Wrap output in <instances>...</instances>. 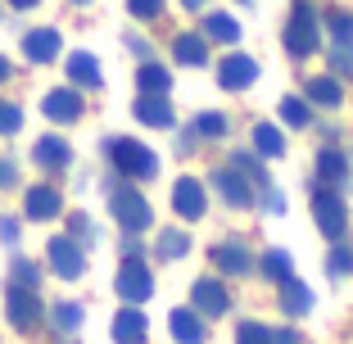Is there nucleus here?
Listing matches in <instances>:
<instances>
[{
	"label": "nucleus",
	"mask_w": 353,
	"mask_h": 344,
	"mask_svg": "<svg viewBox=\"0 0 353 344\" xmlns=\"http://www.w3.org/2000/svg\"><path fill=\"white\" fill-rule=\"evenodd\" d=\"M104 154H109L118 177L150 181L159 172V154L150 145H141V141H132V136H109V141H104Z\"/></svg>",
	"instance_id": "1"
},
{
	"label": "nucleus",
	"mask_w": 353,
	"mask_h": 344,
	"mask_svg": "<svg viewBox=\"0 0 353 344\" xmlns=\"http://www.w3.org/2000/svg\"><path fill=\"white\" fill-rule=\"evenodd\" d=\"M109 213L118 218V227H123L127 236H136V231H145L150 222H154L150 199L141 195L136 186H114V190H109Z\"/></svg>",
	"instance_id": "2"
},
{
	"label": "nucleus",
	"mask_w": 353,
	"mask_h": 344,
	"mask_svg": "<svg viewBox=\"0 0 353 344\" xmlns=\"http://www.w3.org/2000/svg\"><path fill=\"white\" fill-rule=\"evenodd\" d=\"M317 41H322V32H317V14H312V5H308V0H294L290 23H285V50H290L294 59H303V54L317 50Z\"/></svg>",
	"instance_id": "3"
},
{
	"label": "nucleus",
	"mask_w": 353,
	"mask_h": 344,
	"mask_svg": "<svg viewBox=\"0 0 353 344\" xmlns=\"http://www.w3.org/2000/svg\"><path fill=\"white\" fill-rule=\"evenodd\" d=\"M5 317H10L14 331H37L46 322V303L37 290H23V285H10L5 290Z\"/></svg>",
	"instance_id": "4"
},
{
	"label": "nucleus",
	"mask_w": 353,
	"mask_h": 344,
	"mask_svg": "<svg viewBox=\"0 0 353 344\" xmlns=\"http://www.w3.org/2000/svg\"><path fill=\"white\" fill-rule=\"evenodd\" d=\"M114 290L123 294V303H132V308H136V303H145L150 294H154V276H150V267H145L141 254H127V259H123Z\"/></svg>",
	"instance_id": "5"
},
{
	"label": "nucleus",
	"mask_w": 353,
	"mask_h": 344,
	"mask_svg": "<svg viewBox=\"0 0 353 344\" xmlns=\"http://www.w3.org/2000/svg\"><path fill=\"white\" fill-rule=\"evenodd\" d=\"M46 259H50L54 276H63V281H77V276L86 272V250L73 236H54L50 245H46Z\"/></svg>",
	"instance_id": "6"
},
{
	"label": "nucleus",
	"mask_w": 353,
	"mask_h": 344,
	"mask_svg": "<svg viewBox=\"0 0 353 344\" xmlns=\"http://www.w3.org/2000/svg\"><path fill=\"white\" fill-rule=\"evenodd\" d=\"M312 218H317V227H322V236H331V240H340L344 236V227H349V213H344V199L335 195V190H317L312 195Z\"/></svg>",
	"instance_id": "7"
},
{
	"label": "nucleus",
	"mask_w": 353,
	"mask_h": 344,
	"mask_svg": "<svg viewBox=\"0 0 353 344\" xmlns=\"http://www.w3.org/2000/svg\"><path fill=\"white\" fill-rule=\"evenodd\" d=\"M190 303H195V313H199V317H222V313L231 308L227 285L213 281V276H199V281L190 285Z\"/></svg>",
	"instance_id": "8"
},
{
	"label": "nucleus",
	"mask_w": 353,
	"mask_h": 344,
	"mask_svg": "<svg viewBox=\"0 0 353 344\" xmlns=\"http://www.w3.org/2000/svg\"><path fill=\"white\" fill-rule=\"evenodd\" d=\"M32 163L41 168V172H63V168L73 163V145H68L63 136H37V145H32Z\"/></svg>",
	"instance_id": "9"
},
{
	"label": "nucleus",
	"mask_w": 353,
	"mask_h": 344,
	"mask_svg": "<svg viewBox=\"0 0 353 344\" xmlns=\"http://www.w3.org/2000/svg\"><path fill=\"white\" fill-rule=\"evenodd\" d=\"M172 209L181 213L186 222H199V218H204L208 195H204V186H199V177H176V186H172Z\"/></svg>",
	"instance_id": "10"
},
{
	"label": "nucleus",
	"mask_w": 353,
	"mask_h": 344,
	"mask_svg": "<svg viewBox=\"0 0 353 344\" xmlns=\"http://www.w3.org/2000/svg\"><path fill=\"white\" fill-rule=\"evenodd\" d=\"M59 50H63V41H59V32H54V28L23 32V59H28V63H54Z\"/></svg>",
	"instance_id": "11"
},
{
	"label": "nucleus",
	"mask_w": 353,
	"mask_h": 344,
	"mask_svg": "<svg viewBox=\"0 0 353 344\" xmlns=\"http://www.w3.org/2000/svg\"><path fill=\"white\" fill-rule=\"evenodd\" d=\"M41 114L50 118V123H77V118H82V95H77L73 86H54V91H46Z\"/></svg>",
	"instance_id": "12"
},
{
	"label": "nucleus",
	"mask_w": 353,
	"mask_h": 344,
	"mask_svg": "<svg viewBox=\"0 0 353 344\" xmlns=\"http://www.w3.org/2000/svg\"><path fill=\"white\" fill-rule=\"evenodd\" d=\"M23 213H28L32 222H50L63 213V195L54 186H32L28 195H23Z\"/></svg>",
	"instance_id": "13"
},
{
	"label": "nucleus",
	"mask_w": 353,
	"mask_h": 344,
	"mask_svg": "<svg viewBox=\"0 0 353 344\" xmlns=\"http://www.w3.org/2000/svg\"><path fill=\"white\" fill-rule=\"evenodd\" d=\"M254 77H259V63L250 59V54H227L218 68V82L227 86V91H245V86H254Z\"/></svg>",
	"instance_id": "14"
},
{
	"label": "nucleus",
	"mask_w": 353,
	"mask_h": 344,
	"mask_svg": "<svg viewBox=\"0 0 353 344\" xmlns=\"http://www.w3.org/2000/svg\"><path fill=\"white\" fill-rule=\"evenodd\" d=\"M145 335H150V326H145V313L141 308H118V317H114V344H145Z\"/></svg>",
	"instance_id": "15"
},
{
	"label": "nucleus",
	"mask_w": 353,
	"mask_h": 344,
	"mask_svg": "<svg viewBox=\"0 0 353 344\" xmlns=\"http://www.w3.org/2000/svg\"><path fill=\"white\" fill-rule=\"evenodd\" d=\"M213 186L222 190V199H227L231 209H245V204H254V190H250V181L240 177L236 168H218V172H213Z\"/></svg>",
	"instance_id": "16"
},
{
	"label": "nucleus",
	"mask_w": 353,
	"mask_h": 344,
	"mask_svg": "<svg viewBox=\"0 0 353 344\" xmlns=\"http://www.w3.org/2000/svg\"><path fill=\"white\" fill-rule=\"evenodd\" d=\"M68 77H73V86H86V91H95V86L104 82L100 59H95L91 50H73V54H68Z\"/></svg>",
	"instance_id": "17"
},
{
	"label": "nucleus",
	"mask_w": 353,
	"mask_h": 344,
	"mask_svg": "<svg viewBox=\"0 0 353 344\" xmlns=\"http://www.w3.org/2000/svg\"><path fill=\"white\" fill-rule=\"evenodd\" d=\"M168 326H172V340H176V344H204V335H208L195 308H172Z\"/></svg>",
	"instance_id": "18"
},
{
	"label": "nucleus",
	"mask_w": 353,
	"mask_h": 344,
	"mask_svg": "<svg viewBox=\"0 0 353 344\" xmlns=\"http://www.w3.org/2000/svg\"><path fill=\"white\" fill-rule=\"evenodd\" d=\"M132 114H136V123H145V127H172V105L163 95H141Z\"/></svg>",
	"instance_id": "19"
},
{
	"label": "nucleus",
	"mask_w": 353,
	"mask_h": 344,
	"mask_svg": "<svg viewBox=\"0 0 353 344\" xmlns=\"http://www.w3.org/2000/svg\"><path fill=\"white\" fill-rule=\"evenodd\" d=\"M172 54H176V63H186V68H199V63L208 59V41L199 37V32H181L172 41Z\"/></svg>",
	"instance_id": "20"
},
{
	"label": "nucleus",
	"mask_w": 353,
	"mask_h": 344,
	"mask_svg": "<svg viewBox=\"0 0 353 344\" xmlns=\"http://www.w3.org/2000/svg\"><path fill=\"white\" fill-rule=\"evenodd\" d=\"M281 308H285L290 317H303L312 308V290L303 281H294V276H290V281H281Z\"/></svg>",
	"instance_id": "21"
},
{
	"label": "nucleus",
	"mask_w": 353,
	"mask_h": 344,
	"mask_svg": "<svg viewBox=\"0 0 353 344\" xmlns=\"http://www.w3.org/2000/svg\"><path fill=\"white\" fill-rule=\"evenodd\" d=\"M82 322H86V308H82V303H73V299H63V303H54V308H50V326L59 335H73Z\"/></svg>",
	"instance_id": "22"
},
{
	"label": "nucleus",
	"mask_w": 353,
	"mask_h": 344,
	"mask_svg": "<svg viewBox=\"0 0 353 344\" xmlns=\"http://www.w3.org/2000/svg\"><path fill=\"white\" fill-rule=\"evenodd\" d=\"M136 86H141V95H168L172 77H168L163 63H141L136 68Z\"/></svg>",
	"instance_id": "23"
},
{
	"label": "nucleus",
	"mask_w": 353,
	"mask_h": 344,
	"mask_svg": "<svg viewBox=\"0 0 353 344\" xmlns=\"http://www.w3.org/2000/svg\"><path fill=\"white\" fill-rule=\"evenodd\" d=\"M349 177V159L340 154V150H322L317 154V181H326V186H335V181Z\"/></svg>",
	"instance_id": "24"
},
{
	"label": "nucleus",
	"mask_w": 353,
	"mask_h": 344,
	"mask_svg": "<svg viewBox=\"0 0 353 344\" xmlns=\"http://www.w3.org/2000/svg\"><path fill=\"white\" fill-rule=\"evenodd\" d=\"M213 263H218V267L222 272H236V276H240V272H250V250H245V245H231V240H227V245H218V250H213Z\"/></svg>",
	"instance_id": "25"
},
{
	"label": "nucleus",
	"mask_w": 353,
	"mask_h": 344,
	"mask_svg": "<svg viewBox=\"0 0 353 344\" xmlns=\"http://www.w3.org/2000/svg\"><path fill=\"white\" fill-rule=\"evenodd\" d=\"M10 285H23V290H37V285H41V267H37V263L32 259H14L10 263Z\"/></svg>",
	"instance_id": "26"
},
{
	"label": "nucleus",
	"mask_w": 353,
	"mask_h": 344,
	"mask_svg": "<svg viewBox=\"0 0 353 344\" xmlns=\"http://www.w3.org/2000/svg\"><path fill=\"white\" fill-rule=\"evenodd\" d=\"M254 145H259V154H268V159H281V154H285V141H281V132L272 123H259V127H254Z\"/></svg>",
	"instance_id": "27"
},
{
	"label": "nucleus",
	"mask_w": 353,
	"mask_h": 344,
	"mask_svg": "<svg viewBox=\"0 0 353 344\" xmlns=\"http://www.w3.org/2000/svg\"><path fill=\"white\" fill-rule=\"evenodd\" d=\"M204 32L213 37V41H236V37H240V23L231 19V14H208V19H204Z\"/></svg>",
	"instance_id": "28"
},
{
	"label": "nucleus",
	"mask_w": 353,
	"mask_h": 344,
	"mask_svg": "<svg viewBox=\"0 0 353 344\" xmlns=\"http://www.w3.org/2000/svg\"><path fill=\"white\" fill-rule=\"evenodd\" d=\"M308 100H317V105H340L344 91H340L335 77H312V82H308Z\"/></svg>",
	"instance_id": "29"
},
{
	"label": "nucleus",
	"mask_w": 353,
	"mask_h": 344,
	"mask_svg": "<svg viewBox=\"0 0 353 344\" xmlns=\"http://www.w3.org/2000/svg\"><path fill=\"white\" fill-rule=\"evenodd\" d=\"M263 272H268V276H272V281H290V276H294V267H290V254H285V250H268V259H263Z\"/></svg>",
	"instance_id": "30"
},
{
	"label": "nucleus",
	"mask_w": 353,
	"mask_h": 344,
	"mask_svg": "<svg viewBox=\"0 0 353 344\" xmlns=\"http://www.w3.org/2000/svg\"><path fill=\"white\" fill-rule=\"evenodd\" d=\"M326 28H331V37H335L340 45H353V14L331 10V14H326Z\"/></svg>",
	"instance_id": "31"
},
{
	"label": "nucleus",
	"mask_w": 353,
	"mask_h": 344,
	"mask_svg": "<svg viewBox=\"0 0 353 344\" xmlns=\"http://www.w3.org/2000/svg\"><path fill=\"white\" fill-rule=\"evenodd\" d=\"M23 132V109L14 100H0V136H19Z\"/></svg>",
	"instance_id": "32"
},
{
	"label": "nucleus",
	"mask_w": 353,
	"mask_h": 344,
	"mask_svg": "<svg viewBox=\"0 0 353 344\" xmlns=\"http://www.w3.org/2000/svg\"><path fill=\"white\" fill-rule=\"evenodd\" d=\"M281 118L290 127H308V105H303L299 95H285V100H281Z\"/></svg>",
	"instance_id": "33"
},
{
	"label": "nucleus",
	"mask_w": 353,
	"mask_h": 344,
	"mask_svg": "<svg viewBox=\"0 0 353 344\" xmlns=\"http://www.w3.org/2000/svg\"><path fill=\"white\" fill-rule=\"evenodd\" d=\"M236 344H272V331L263 322H240L236 326Z\"/></svg>",
	"instance_id": "34"
},
{
	"label": "nucleus",
	"mask_w": 353,
	"mask_h": 344,
	"mask_svg": "<svg viewBox=\"0 0 353 344\" xmlns=\"http://www.w3.org/2000/svg\"><path fill=\"white\" fill-rule=\"evenodd\" d=\"M186 250H190V240L181 236V231H163V236H159V254H163V259H181Z\"/></svg>",
	"instance_id": "35"
},
{
	"label": "nucleus",
	"mask_w": 353,
	"mask_h": 344,
	"mask_svg": "<svg viewBox=\"0 0 353 344\" xmlns=\"http://www.w3.org/2000/svg\"><path fill=\"white\" fill-rule=\"evenodd\" d=\"M68 236H73L77 245L86 250V245L95 240V227H91V218H82V213H68Z\"/></svg>",
	"instance_id": "36"
},
{
	"label": "nucleus",
	"mask_w": 353,
	"mask_h": 344,
	"mask_svg": "<svg viewBox=\"0 0 353 344\" xmlns=\"http://www.w3.org/2000/svg\"><path fill=\"white\" fill-rule=\"evenodd\" d=\"M195 136H208V141H213V136H227V118L222 114H199L195 118Z\"/></svg>",
	"instance_id": "37"
},
{
	"label": "nucleus",
	"mask_w": 353,
	"mask_h": 344,
	"mask_svg": "<svg viewBox=\"0 0 353 344\" xmlns=\"http://www.w3.org/2000/svg\"><path fill=\"white\" fill-rule=\"evenodd\" d=\"M127 14H132V19H159V14H163V0H127Z\"/></svg>",
	"instance_id": "38"
},
{
	"label": "nucleus",
	"mask_w": 353,
	"mask_h": 344,
	"mask_svg": "<svg viewBox=\"0 0 353 344\" xmlns=\"http://www.w3.org/2000/svg\"><path fill=\"white\" fill-rule=\"evenodd\" d=\"M19 186V163L10 154H0V190H14Z\"/></svg>",
	"instance_id": "39"
},
{
	"label": "nucleus",
	"mask_w": 353,
	"mask_h": 344,
	"mask_svg": "<svg viewBox=\"0 0 353 344\" xmlns=\"http://www.w3.org/2000/svg\"><path fill=\"white\" fill-rule=\"evenodd\" d=\"M349 272H353V250L340 245V250L331 254V276H349Z\"/></svg>",
	"instance_id": "40"
},
{
	"label": "nucleus",
	"mask_w": 353,
	"mask_h": 344,
	"mask_svg": "<svg viewBox=\"0 0 353 344\" xmlns=\"http://www.w3.org/2000/svg\"><path fill=\"white\" fill-rule=\"evenodd\" d=\"M331 68L344 73V77H353V45H340V50L331 54Z\"/></svg>",
	"instance_id": "41"
},
{
	"label": "nucleus",
	"mask_w": 353,
	"mask_h": 344,
	"mask_svg": "<svg viewBox=\"0 0 353 344\" xmlns=\"http://www.w3.org/2000/svg\"><path fill=\"white\" fill-rule=\"evenodd\" d=\"M0 245H5V250L19 245V222H14V218H0Z\"/></svg>",
	"instance_id": "42"
},
{
	"label": "nucleus",
	"mask_w": 353,
	"mask_h": 344,
	"mask_svg": "<svg viewBox=\"0 0 353 344\" xmlns=\"http://www.w3.org/2000/svg\"><path fill=\"white\" fill-rule=\"evenodd\" d=\"M272 344H303L294 331H272Z\"/></svg>",
	"instance_id": "43"
},
{
	"label": "nucleus",
	"mask_w": 353,
	"mask_h": 344,
	"mask_svg": "<svg viewBox=\"0 0 353 344\" xmlns=\"http://www.w3.org/2000/svg\"><path fill=\"white\" fill-rule=\"evenodd\" d=\"M5 5H10V10H37L41 0H5Z\"/></svg>",
	"instance_id": "44"
},
{
	"label": "nucleus",
	"mask_w": 353,
	"mask_h": 344,
	"mask_svg": "<svg viewBox=\"0 0 353 344\" xmlns=\"http://www.w3.org/2000/svg\"><path fill=\"white\" fill-rule=\"evenodd\" d=\"M263 204H268V213H281V209H285V199H281V195H268Z\"/></svg>",
	"instance_id": "45"
},
{
	"label": "nucleus",
	"mask_w": 353,
	"mask_h": 344,
	"mask_svg": "<svg viewBox=\"0 0 353 344\" xmlns=\"http://www.w3.org/2000/svg\"><path fill=\"white\" fill-rule=\"evenodd\" d=\"M10 73H14V68H10V59L0 54V82H10Z\"/></svg>",
	"instance_id": "46"
},
{
	"label": "nucleus",
	"mask_w": 353,
	"mask_h": 344,
	"mask_svg": "<svg viewBox=\"0 0 353 344\" xmlns=\"http://www.w3.org/2000/svg\"><path fill=\"white\" fill-rule=\"evenodd\" d=\"M181 5H186V10H199V5H204V0H181Z\"/></svg>",
	"instance_id": "47"
},
{
	"label": "nucleus",
	"mask_w": 353,
	"mask_h": 344,
	"mask_svg": "<svg viewBox=\"0 0 353 344\" xmlns=\"http://www.w3.org/2000/svg\"><path fill=\"white\" fill-rule=\"evenodd\" d=\"M77 5H91V0H77Z\"/></svg>",
	"instance_id": "48"
}]
</instances>
